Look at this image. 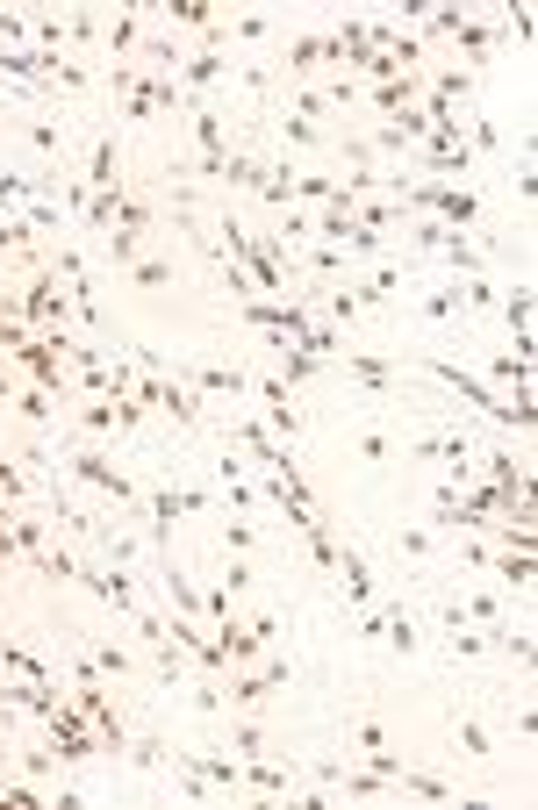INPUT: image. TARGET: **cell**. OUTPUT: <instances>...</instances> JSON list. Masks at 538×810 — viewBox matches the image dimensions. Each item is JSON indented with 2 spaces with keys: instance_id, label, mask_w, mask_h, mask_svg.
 Wrapping results in <instances>:
<instances>
[{
  "instance_id": "f1b7e54d",
  "label": "cell",
  "mask_w": 538,
  "mask_h": 810,
  "mask_svg": "<svg viewBox=\"0 0 538 810\" xmlns=\"http://www.w3.org/2000/svg\"><path fill=\"white\" fill-rule=\"evenodd\" d=\"M209 22H216V0H173V29H194V36H201Z\"/></svg>"
},
{
  "instance_id": "603a6c76",
  "label": "cell",
  "mask_w": 538,
  "mask_h": 810,
  "mask_svg": "<svg viewBox=\"0 0 538 810\" xmlns=\"http://www.w3.org/2000/svg\"><path fill=\"white\" fill-rule=\"evenodd\" d=\"M29 567L44 574V581H80V567H87V560H80V552H65V545H58V552H36Z\"/></svg>"
},
{
  "instance_id": "ab89813d",
  "label": "cell",
  "mask_w": 538,
  "mask_h": 810,
  "mask_svg": "<svg viewBox=\"0 0 538 810\" xmlns=\"http://www.w3.org/2000/svg\"><path fill=\"white\" fill-rule=\"evenodd\" d=\"M115 230H137V237H144V230H151V208L122 194V216H115Z\"/></svg>"
},
{
  "instance_id": "e575fe53",
  "label": "cell",
  "mask_w": 538,
  "mask_h": 810,
  "mask_svg": "<svg viewBox=\"0 0 538 810\" xmlns=\"http://www.w3.org/2000/svg\"><path fill=\"white\" fill-rule=\"evenodd\" d=\"M94 667H101V674H115V682H122V674H130V667H137V660H130V653H122V646H115V638H101V646H94Z\"/></svg>"
},
{
  "instance_id": "f35d334b",
  "label": "cell",
  "mask_w": 538,
  "mask_h": 810,
  "mask_svg": "<svg viewBox=\"0 0 538 810\" xmlns=\"http://www.w3.org/2000/svg\"><path fill=\"white\" fill-rule=\"evenodd\" d=\"M51 768H58V746H51V739L36 746V753H22V775H29V782H44Z\"/></svg>"
},
{
  "instance_id": "d6a6232c",
  "label": "cell",
  "mask_w": 538,
  "mask_h": 810,
  "mask_svg": "<svg viewBox=\"0 0 538 810\" xmlns=\"http://www.w3.org/2000/svg\"><path fill=\"white\" fill-rule=\"evenodd\" d=\"M216 588H230V603H237L244 588H252V560H244V552H223V581Z\"/></svg>"
},
{
  "instance_id": "ffe728a7",
  "label": "cell",
  "mask_w": 538,
  "mask_h": 810,
  "mask_svg": "<svg viewBox=\"0 0 538 810\" xmlns=\"http://www.w3.org/2000/svg\"><path fill=\"white\" fill-rule=\"evenodd\" d=\"M130 287H144V294L173 287V259H158V251H137V266H130Z\"/></svg>"
},
{
  "instance_id": "7a4b0ae2",
  "label": "cell",
  "mask_w": 538,
  "mask_h": 810,
  "mask_svg": "<svg viewBox=\"0 0 538 810\" xmlns=\"http://www.w3.org/2000/svg\"><path fill=\"white\" fill-rule=\"evenodd\" d=\"M216 495H201V488H151V495H144V531H151V545L166 552V531H173V517H194V510H209Z\"/></svg>"
},
{
  "instance_id": "7402d4cb",
  "label": "cell",
  "mask_w": 538,
  "mask_h": 810,
  "mask_svg": "<svg viewBox=\"0 0 538 810\" xmlns=\"http://www.w3.org/2000/svg\"><path fill=\"white\" fill-rule=\"evenodd\" d=\"M452 746H460L467 760H488V753H496V739H488L481 717H460V724H452Z\"/></svg>"
},
{
  "instance_id": "1f68e13d",
  "label": "cell",
  "mask_w": 538,
  "mask_h": 810,
  "mask_svg": "<svg viewBox=\"0 0 538 810\" xmlns=\"http://www.w3.org/2000/svg\"><path fill=\"white\" fill-rule=\"evenodd\" d=\"M29 151L58 158V151H65V122H29Z\"/></svg>"
},
{
  "instance_id": "4316f807",
  "label": "cell",
  "mask_w": 538,
  "mask_h": 810,
  "mask_svg": "<svg viewBox=\"0 0 538 810\" xmlns=\"http://www.w3.org/2000/svg\"><path fill=\"white\" fill-rule=\"evenodd\" d=\"M230 753H237V760H266V753H273V739L244 717V724H230Z\"/></svg>"
},
{
  "instance_id": "d6986e66",
  "label": "cell",
  "mask_w": 538,
  "mask_h": 810,
  "mask_svg": "<svg viewBox=\"0 0 538 810\" xmlns=\"http://www.w3.org/2000/svg\"><path fill=\"white\" fill-rule=\"evenodd\" d=\"M395 789H402V796H424V803H452V782H438V775H424V768H409V760H402V775H395Z\"/></svg>"
},
{
  "instance_id": "9a60e30c",
  "label": "cell",
  "mask_w": 538,
  "mask_h": 810,
  "mask_svg": "<svg viewBox=\"0 0 538 810\" xmlns=\"http://www.w3.org/2000/svg\"><path fill=\"white\" fill-rule=\"evenodd\" d=\"M122 180V158H115V130H101L87 151V187H115Z\"/></svg>"
},
{
  "instance_id": "5b68a950",
  "label": "cell",
  "mask_w": 538,
  "mask_h": 810,
  "mask_svg": "<svg viewBox=\"0 0 538 810\" xmlns=\"http://www.w3.org/2000/svg\"><path fill=\"white\" fill-rule=\"evenodd\" d=\"M330 366H345V373L359 380V388H366L374 402H388V395L402 388V359H374V352H352V345H345V352H338Z\"/></svg>"
},
{
  "instance_id": "484cf974",
  "label": "cell",
  "mask_w": 538,
  "mask_h": 810,
  "mask_svg": "<svg viewBox=\"0 0 538 810\" xmlns=\"http://www.w3.org/2000/svg\"><path fill=\"white\" fill-rule=\"evenodd\" d=\"M460 309H467V294H460V280H445L438 294H424V323H452Z\"/></svg>"
},
{
  "instance_id": "7c38bea8",
  "label": "cell",
  "mask_w": 538,
  "mask_h": 810,
  "mask_svg": "<svg viewBox=\"0 0 538 810\" xmlns=\"http://www.w3.org/2000/svg\"><path fill=\"white\" fill-rule=\"evenodd\" d=\"M481 567L496 574L503 588H517V596H531V581H538V560H531V552H488Z\"/></svg>"
},
{
  "instance_id": "8992f818",
  "label": "cell",
  "mask_w": 538,
  "mask_h": 810,
  "mask_svg": "<svg viewBox=\"0 0 538 810\" xmlns=\"http://www.w3.org/2000/svg\"><path fill=\"white\" fill-rule=\"evenodd\" d=\"M330 581H345V603H352V610L381 603V581H374V567H366L359 545H338V574H330Z\"/></svg>"
},
{
  "instance_id": "ba28073f",
  "label": "cell",
  "mask_w": 538,
  "mask_h": 810,
  "mask_svg": "<svg viewBox=\"0 0 538 810\" xmlns=\"http://www.w3.org/2000/svg\"><path fill=\"white\" fill-rule=\"evenodd\" d=\"M409 266H417V259H381L374 273L359 280V287H352V302H359V309H381V302H395V287L409 280Z\"/></svg>"
},
{
  "instance_id": "d4e9b609",
  "label": "cell",
  "mask_w": 538,
  "mask_h": 810,
  "mask_svg": "<svg viewBox=\"0 0 538 810\" xmlns=\"http://www.w3.org/2000/svg\"><path fill=\"white\" fill-rule=\"evenodd\" d=\"M15 545H22V560L51 552V524H44V517H29V510H15Z\"/></svg>"
},
{
  "instance_id": "277c9868",
  "label": "cell",
  "mask_w": 538,
  "mask_h": 810,
  "mask_svg": "<svg viewBox=\"0 0 538 810\" xmlns=\"http://www.w3.org/2000/svg\"><path fill=\"white\" fill-rule=\"evenodd\" d=\"M180 380H187L201 402H209V395H230V402L252 395V373H244V366H223V359H187V366H180Z\"/></svg>"
},
{
  "instance_id": "d590c367",
  "label": "cell",
  "mask_w": 538,
  "mask_h": 810,
  "mask_svg": "<svg viewBox=\"0 0 538 810\" xmlns=\"http://www.w3.org/2000/svg\"><path fill=\"white\" fill-rule=\"evenodd\" d=\"M252 545H259V524L230 517V524H223V552H244V560H252Z\"/></svg>"
},
{
  "instance_id": "8fae6325",
  "label": "cell",
  "mask_w": 538,
  "mask_h": 810,
  "mask_svg": "<svg viewBox=\"0 0 538 810\" xmlns=\"http://www.w3.org/2000/svg\"><path fill=\"white\" fill-rule=\"evenodd\" d=\"M431 259H438V266H445V273H452V280H474V273H488V259H481V244H474V237H460V230H452V237H445V244H438Z\"/></svg>"
},
{
  "instance_id": "3957f363",
  "label": "cell",
  "mask_w": 538,
  "mask_h": 810,
  "mask_svg": "<svg viewBox=\"0 0 538 810\" xmlns=\"http://www.w3.org/2000/svg\"><path fill=\"white\" fill-rule=\"evenodd\" d=\"M252 395L266 402V431H273L280 445H295V438H302V409H295V388H288V380H280V373H252Z\"/></svg>"
},
{
  "instance_id": "5bb4252c",
  "label": "cell",
  "mask_w": 538,
  "mask_h": 810,
  "mask_svg": "<svg viewBox=\"0 0 538 810\" xmlns=\"http://www.w3.org/2000/svg\"><path fill=\"white\" fill-rule=\"evenodd\" d=\"M194 768H201V782H209L216 796H244V760H230V753H194Z\"/></svg>"
},
{
  "instance_id": "74e56055",
  "label": "cell",
  "mask_w": 538,
  "mask_h": 810,
  "mask_svg": "<svg viewBox=\"0 0 538 810\" xmlns=\"http://www.w3.org/2000/svg\"><path fill=\"white\" fill-rule=\"evenodd\" d=\"M230 36H237V44H266L273 22H266V15H230Z\"/></svg>"
},
{
  "instance_id": "44dd1931",
  "label": "cell",
  "mask_w": 538,
  "mask_h": 810,
  "mask_svg": "<svg viewBox=\"0 0 538 810\" xmlns=\"http://www.w3.org/2000/svg\"><path fill=\"white\" fill-rule=\"evenodd\" d=\"M259 173H266V158H252V151H223V187H252V194H259Z\"/></svg>"
},
{
  "instance_id": "ac0fdd59",
  "label": "cell",
  "mask_w": 538,
  "mask_h": 810,
  "mask_svg": "<svg viewBox=\"0 0 538 810\" xmlns=\"http://www.w3.org/2000/svg\"><path fill=\"white\" fill-rule=\"evenodd\" d=\"M187 130H194V151H230V137H223V115H216V108L209 101H201V108H194V115H187Z\"/></svg>"
},
{
  "instance_id": "836d02e7",
  "label": "cell",
  "mask_w": 538,
  "mask_h": 810,
  "mask_svg": "<svg viewBox=\"0 0 538 810\" xmlns=\"http://www.w3.org/2000/svg\"><path fill=\"white\" fill-rule=\"evenodd\" d=\"M108 259H115V266H137V251H144V237H137V230H108Z\"/></svg>"
},
{
  "instance_id": "cb8c5ba5",
  "label": "cell",
  "mask_w": 538,
  "mask_h": 810,
  "mask_svg": "<svg viewBox=\"0 0 538 810\" xmlns=\"http://www.w3.org/2000/svg\"><path fill=\"white\" fill-rule=\"evenodd\" d=\"M395 552H402V560H431L438 531H431V524H395Z\"/></svg>"
},
{
  "instance_id": "6da1fadb",
  "label": "cell",
  "mask_w": 538,
  "mask_h": 810,
  "mask_svg": "<svg viewBox=\"0 0 538 810\" xmlns=\"http://www.w3.org/2000/svg\"><path fill=\"white\" fill-rule=\"evenodd\" d=\"M58 466H65V474H72V481H80V488H94V495H108V502H115V510H144V488L130 481V474H122V466L108 459L101 445H87V438H80V445H72V452H65V459H58Z\"/></svg>"
},
{
  "instance_id": "f546056e",
  "label": "cell",
  "mask_w": 538,
  "mask_h": 810,
  "mask_svg": "<svg viewBox=\"0 0 538 810\" xmlns=\"http://www.w3.org/2000/svg\"><path fill=\"white\" fill-rule=\"evenodd\" d=\"M166 753H173V746L158 739V732H144V739L130 732V768H166Z\"/></svg>"
},
{
  "instance_id": "8d00e7d4",
  "label": "cell",
  "mask_w": 538,
  "mask_h": 810,
  "mask_svg": "<svg viewBox=\"0 0 538 810\" xmlns=\"http://www.w3.org/2000/svg\"><path fill=\"white\" fill-rule=\"evenodd\" d=\"M280 137L302 144V151H316V144H323V130H316V122H302V115H280Z\"/></svg>"
},
{
  "instance_id": "4dcf8cb0",
  "label": "cell",
  "mask_w": 538,
  "mask_h": 810,
  "mask_svg": "<svg viewBox=\"0 0 538 810\" xmlns=\"http://www.w3.org/2000/svg\"><path fill=\"white\" fill-rule=\"evenodd\" d=\"M345 746H359V753H381V746H395V739H388L374 717H352V724H345Z\"/></svg>"
},
{
  "instance_id": "52a82bcc",
  "label": "cell",
  "mask_w": 538,
  "mask_h": 810,
  "mask_svg": "<svg viewBox=\"0 0 538 810\" xmlns=\"http://www.w3.org/2000/svg\"><path fill=\"white\" fill-rule=\"evenodd\" d=\"M151 409H166L180 424V431H201V395H194L187 380H180V366L166 380H158V395H151Z\"/></svg>"
},
{
  "instance_id": "60d3db41",
  "label": "cell",
  "mask_w": 538,
  "mask_h": 810,
  "mask_svg": "<svg viewBox=\"0 0 538 810\" xmlns=\"http://www.w3.org/2000/svg\"><path fill=\"white\" fill-rule=\"evenodd\" d=\"M94 36H101V22H94L87 8H80V15H65V44H94Z\"/></svg>"
},
{
  "instance_id": "30bf717a",
  "label": "cell",
  "mask_w": 538,
  "mask_h": 810,
  "mask_svg": "<svg viewBox=\"0 0 538 810\" xmlns=\"http://www.w3.org/2000/svg\"><path fill=\"white\" fill-rule=\"evenodd\" d=\"M144 22H151L144 8H122V15L108 22V65H130V58L144 51Z\"/></svg>"
},
{
  "instance_id": "4fadbf2b",
  "label": "cell",
  "mask_w": 538,
  "mask_h": 810,
  "mask_svg": "<svg viewBox=\"0 0 538 810\" xmlns=\"http://www.w3.org/2000/svg\"><path fill=\"white\" fill-rule=\"evenodd\" d=\"M496 309H503V323L517 330V352L531 359V352H538V345H531V280H517V287H510L503 302H496Z\"/></svg>"
},
{
  "instance_id": "83f0119b",
  "label": "cell",
  "mask_w": 538,
  "mask_h": 810,
  "mask_svg": "<svg viewBox=\"0 0 538 810\" xmlns=\"http://www.w3.org/2000/svg\"><path fill=\"white\" fill-rule=\"evenodd\" d=\"M359 459H366V466H388V459H395V438H388V424H366V431H359Z\"/></svg>"
},
{
  "instance_id": "e0dca14e",
  "label": "cell",
  "mask_w": 538,
  "mask_h": 810,
  "mask_svg": "<svg viewBox=\"0 0 538 810\" xmlns=\"http://www.w3.org/2000/svg\"><path fill=\"white\" fill-rule=\"evenodd\" d=\"M8 409H15L22 424H29V431H44V424H51V416H58V395H44V388H29V380H22V388H15V402H8Z\"/></svg>"
},
{
  "instance_id": "9c48e42d",
  "label": "cell",
  "mask_w": 538,
  "mask_h": 810,
  "mask_svg": "<svg viewBox=\"0 0 538 810\" xmlns=\"http://www.w3.org/2000/svg\"><path fill=\"white\" fill-rule=\"evenodd\" d=\"M72 424H80V438H87V445H108V438L122 431V402H72Z\"/></svg>"
},
{
  "instance_id": "2e32d148",
  "label": "cell",
  "mask_w": 538,
  "mask_h": 810,
  "mask_svg": "<svg viewBox=\"0 0 538 810\" xmlns=\"http://www.w3.org/2000/svg\"><path fill=\"white\" fill-rule=\"evenodd\" d=\"M316 72H323V36H295V44H288V79L309 87Z\"/></svg>"
}]
</instances>
